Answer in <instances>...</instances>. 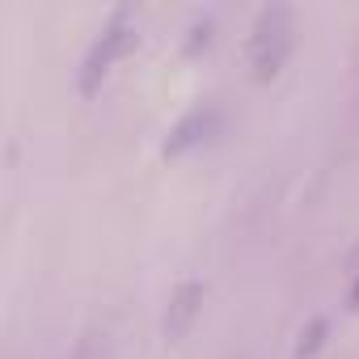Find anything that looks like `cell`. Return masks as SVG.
Wrapping results in <instances>:
<instances>
[{
  "mask_svg": "<svg viewBox=\"0 0 359 359\" xmlns=\"http://www.w3.org/2000/svg\"><path fill=\"white\" fill-rule=\"evenodd\" d=\"M292 47H296V13H292L287 5H266V9H258L254 30H250V47H245L250 76H254L258 85H271V81L287 68Z\"/></svg>",
  "mask_w": 359,
  "mask_h": 359,
  "instance_id": "1",
  "label": "cell"
},
{
  "mask_svg": "<svg viewBox=\"0 0 359 359\" xmlns=\"http://www.w3.org/2000/svg\"><path fill=\"white\" fill-rule=\"evenodd\" d=\"M135 18H131V9H118L102 30H97V39L89 43V51H85V60H81V72H76V89H81V97H93L97 89H102V81L110 76V68L135 47Z\"/></svg>",
  "mask_w": 359,
  "mask_h": 359,
  "instance_id": "2",
  "label": "cell"
},
{
  "mask_svg": "<svg viewBox=\"0 0 359 359\" xmlns=\"http://www.w3.org/2000/svg\"><path fill=\"white\" fill-rule=\"evenodd\" d=\"M199 304H203V283L199 279H182L173 287L169 309H165V342H182L187 338V330L199 317Z\"/></svg>",
  "mask_w": 359,
  "mask_h": 359,
  "instance_id": "3",
  "label": "cell"
},
{
  "mask_svg": "<svg viewBox=\"0 0 359 359\" xmlns=\"http://www.w3.org/2000/svg\"><path fill=\"white\" fill-rule=\"evenodd\" d=\"M212 131H216V110H212V106H199V110H191L182 123H177V127L169 131V140H165V156H182V152L199 148V144H203Z\"/></svg>",
  "mask_w": 359,
  "mask_h": 359,
  "instance_id": "4",
  "label": "cell"
},
{
  "mask_svg": "<svg viewBox=\"0 0 359 359\" xmlns=\"http://www.w3.org/2000/svg\"><path fill=\"white\" fill-rule=\"evenodd\" d=\"M325 342V317H313V325L300 334V346H296V359H313Z\"/></svg>",
  "mask_w": 359,
  "mask_h": 359,
  "instance_id": "5",
  "label": "cell"
},
{
  "mask_svg": "<svg viewBox=\"0 0 359 359\" xmlns=\"http://www.w3.org/2000/svg\"><path fill=\"white\" fill-rule=\"evenodd\" d=\"M351 309H359V275H355V283H351Z\"/></svg>",
  "mask_w": 359,
  "mask_h": 359,
  "instance_id": "6",
  "label": "cell"
}]
</instances>
